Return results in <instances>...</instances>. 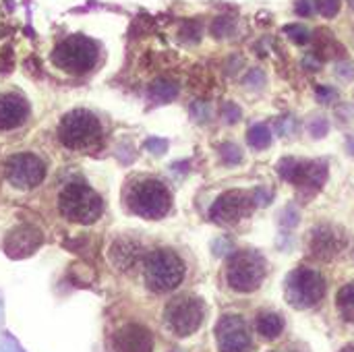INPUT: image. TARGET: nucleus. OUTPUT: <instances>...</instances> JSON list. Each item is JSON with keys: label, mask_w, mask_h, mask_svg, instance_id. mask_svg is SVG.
I'll use <instances>...</instances> for the list:
<instances>
[{"label": "nucleus", "mask_w": 354, "mask_h": 352, "mask_svg": "<svg viewBox=\"0 0 354 352\" xmlns=\"http://www.w3.org/2000/svg\"><path fill=\"white\" fill-rule=\"evenodd\" d=\"M124 205L131 214L145 220H160L172 207V195L164 183L156 178H139L129 185L124 193Z\"/></svg>", "instance_id": "obj_1"}, {"label": "nucleus", "mask_w": 354, "mask_h": 352, "mask_svg": "<svg viewBox=\"0 0 354 352\" xmlns=\"http://www.w3.org/2000/svg\"><path fill=\"white\" fill-rule=\"evenodd\" d=\"M58 212L68 222L93 224L104 214V201L89 185L73 180L58 193Z\"/></svg>", "instance_id": "obj_2"}, {"label": "nucleus", "mask_w": 354, "mask_h": 352, "mask_svg": "<svg viewBox=\"0 0 354 352\" xmlns=\"http://www.w3.org/2000/svg\"><path fill=\"white\" fill-rule=\"evenodd\" d=\"M58 139L68 149H93L102 141V122L89 110H71L62 116L58 124Z\"/></svg>", "instance_id": "obj_3"}, {"label": "nucleus", "mask_w": 354, "mask_h": 352, "mask_svg": "<svg viewBox=\"0 0 354 352\" xmlns=\"http://www.w3.org/2000/svg\"><path fill=\"white\" fill-rule=\"evenodd\" d=\"M97 56H100V46L91 37L77 33L62 39L54 48L52 62L71 75H83L97 64Z\"/></svg>", "instance_id": "obj_4"}, {"label": "nucleus", "mask_w": 354, "mask_h": 352, "mask_svg": "<svg viewBox=\"0 0 354 352\" xmlns=\"http://www.w3.org/2000/svg\"><path fill=\"white\" fill-rule=\"evenodd\" d=\"M185 278L183 259L170 249L151 251L145 257V284L151 293H170Z\"/></svg>", "instance_id": "obj_5"}, {"label": "nucleus", "mask_w": 354, "mask_h": 352, "mask_svg": "<svg viewBox=\"0 0 354 352\" xmlns=\"http://www.w3.org/2000/svg\"><path fill=\"white\" fill-rule=\"evenodd\" d=\"M266 278V259L255 251H239L226 268V282L232 290L249 295L261 286Z\"/></svg>", "instance_id": "obj_6"}, {"label": "nucleus", "mask_w": 354, "mask_h": 352, "mask_svg": "<svg viewBox=\"0 0 354 352\" xmlns=\"http://www.w3.org/2000/svg\"><path fill=\"white\" fill-rule=\"evenodd\" d=\"M278 174L284 180L292 183L307 197H313L317 191H322V187L328 180V164L317 162V160L303 162L295 158H284L278 162Z\"/></svg>", "instance_id": "obj_7"}, {"label": "nucleus", "mask_w": 354, "mask_h": 352, "mask_svg": "<svg viewBox=\"0 0 354 352\" xmlns=\"http://www.w3.org/2000/svg\"><path fill=\"white\" fill-rule=\"evenodd\" d=\"M326 293V280L319 272L299 268L286 278V301L297 309L315 307Z\"/></svg>", "instance_id": "obj_8"}, {"label": "nucleus", "mask_w": 354, "mask_h": 352, "mask_svg": "<svg viewBox=\"0 0 354 352\" xmlns=\"http://www.w3.org/2000/svg\"><path fill=\"white\" fill-rule=\"evenodd\" d=\"M205 317V305L201 299L185 295L176 297L166 307V326L176 336H191L199 330L201 322Z\"/></svg>", "instance_id": "obj_9"}, {"label": "nucleus", "mask_w": 354, "mask_h": 352, "mask_svg": "<svg viewBox=\"0 0 354 352\" xmlns=\"http://www.w3.org/2000/svg\"><path fill=\"white\" fill-rule=\"evenodd\" d=\"M46 162L35 154H15L4 164V178L21 191H31L46 178Z\"/></svg>", "instance_id": "obj_10"}, {"label": "nucleus", "mask_w": 354, "mask_h": 352, "mask_svg": "<svg viewBox=\"0 0 354 352\" xmlns=\"http://www.w3.org/2000/svg\"><path fill=\"white\" fill-rule=\"evenodd\" d=\"M255 207V201H253V193L249 191H226L224 195H220L212 210H209V218L216 222V224H236L241 222L245 216L251 214V210Z\"/></svg>", "instance_id": "obj_11"}, {"label": "nucleus", "mask_w": 354, "mask_h": 352, "mask_svg": "<svg viewBox=\"0 0 354 352\" xmlns=\"http://www.w3.org/2000/svg\"><path fill=\"white\" fill-rule=\"evenodd\" d=\"M216 338L220 352H247L251 346V336L249 330L239 315H224L218 322L216 328Z\"/></svg>", "instance_id": "obj_12"}, {"label": "nucleus", "mask_w": 354, "mask_h": 352, "mask_svg": "<svg viewBox=\"0 0 354 352\" xmlns=\"http://www.w3.org/2000/svg\"><path fill=\"white\" fill-rule=\"evenodd\" d=\"M44 245V234L31 224H21L12 228L4 239V253L10 259H25L33 255Z\"/></svg>", "instance_id": "obj_13"}, {"label": "nucleus", "mask_w": 354, "mask_h": 352, "mask_svg": "<svg viewBox=\"0 0 354 352\" xmlns=\"http://www.w3.org/2000/svg\"><path fill=\"white\" fill-rule=\"evenodd\" d=\"M344 247H346V234L342 228H338L334 224H322L311 232L309 249H311L313 257H317V259L330 261L336 255H340Z\"/></svg>", "instance_id": "obj_14"}, {"label": "nucleus", "mask_w": 354, "mask_h": 352, "mask_svg": "<svg viewBox=\"0 0 354 352\" xmlns=\"http://www.w3.org/2000/svg\"><path fill=\"white\" fill-rule=\"evenodd\" d=\"M29 102L15 91L0 93V131H12L27 122L29 118Z\"/></svg>", "instance_id": "obj_15"}, {"label": "nucleus", "mask_w": 354, "mask_h": 352, "mask_svg": "<svg viewBox=\"0 0 354 352\" xmlns=\"http://www.w3.org/2000/svg\"><path fill=\"white\" fill-rule=\"evenodd\" d=\"M114 349L118 352H151L153 336L141 324H127L114 334Z\"/></svg>", "instance_id": "obj_16"}, {"label": "nucleus", "mask_w": 354, "mask_h": 352, "mask_svg": "<svg viewBox=\"0 0 354 352\" xmlns=\"http://www.w3.org/2000/svg\"><path fill=\"white\" fill-rule=\"evenodd\" d=\"M141 253H143V249L135 239L118 237L116 241H112V245L108 249V259L116 270L127 272L141 259Z\"/></svg>", "instance_id": "obj_17"}, {"label": "nucleus", "mask_w": 354, "mask_h": 352, "mask_svg": "<svg viewBox=\"0 0 354 352\" xmlns=\"http://www.w3.org/2000/svg\"><path fill=\"white\" fill-rule=\"evenodd\" d=\"M255 330H257L263 338L274 340V338H278V336L282 334L284 322H282V317H280L278 313H274V311H263V313H259L257 319H255Z\"/></svg>", "instance_id": "obj_18"}, {"label": "nucleus", "mask_w": 354, "mask_h": 352, "mask_svg": "<svg viewBox=\"0 0 354 352\" xmlns=\"http://www.w3.org/2000/svg\"><path fill=\"white\" fill-rule=\"evenodd\" d=\"M178 95V85L170 79H156L149 85V100L156 104H168Z\"/></svg>", "instance_id": "obj_19"}, {"label": "nucleus", "mask_w": 354, "mask_h": 352, "mask_svg": "<svg viewBox=\"0 0 354 352\" xmlns=\"http://www.w3.org/2000/svg\"><path fill=\"white\" fill-rule=\"evenodd\" d=\"M315 41H317L315 52H317V56H322V58H332V56H338V54L344 52V48L332 37L330 31H317Z\"/></svg>", "instance_id": "obj_20"}, {"label": "nucleus", "mask_w": 354, "mask_h": 352, "mask_svg": "<svg viewBox=\"0 0 354 352\" xmlns=\"http://www.w3.org/2000/svg\"><path fill=\"white\" fill-rule=\"evenodd\" d=\"M247 141L253 149L261 151V149H268L272 145V131L268 129V124L263 122H257L249 129L247 133Z\"/></svg>", "instance_id": "obj_21"}, {"label": "nucleus", "mask_w": 354, "mask_h": 352, "mask_svg": "<svg viewBox=\"0 0 354 352\" xmlns=\"http://www.w3.org/2000/svg\"><path fill=\"white\" fill-rule=\"evenodd\" d=\"M336 307L346 322H354V282H348L340 288L336 297Z\"/></svg>", "instance_id": "obj_22"}, {"label": "nucleus", "mask_w": 354, "mask_h": 352, "mask_svg": "<svg viewBox=\"0 0 354 352\" xmlns=\"http://www.w3.org/2000/svg\"><path fill=\"white\" fill-rule=\"evenodd\" d=\"M220 158L226 166H236L243 162V149L236 143H222L220 145Z\"/></svg>", "instance_id": "obj_23"}, {"label": "nucleus", "mask_w": 354, "mask_h": 352, "mask_svg": "<svg viewBox=\"0 0 354 352\" xmlns=\"http://www.w3.org/2000/svg\"><path fill=\"white\" fill-rule=\"evenodd\" d=\"M284 33H286L295 44H299V46H303V44H307V41L311 39V31H309L305 25H301V23H290V25H286V27H284Z\"/></svg>", "instance_id": "obj_24"}, {"label": "nucleus", "mask_w": 354, "mask_h": 352, "mask_svg": "<svg viewBox=\"0 0 354 352\" xmlns=\"http://www.w3.org/2000/svg\"><path fill=\"white\" fill-rule=\"evenodd\" d=\"M234 31V21L230 17H218L214 23H212V33L214 37H228L230 33Z\"/></svg>", "instance_id": "obj_25"}, {"label": "nucleus", "mask_w": 354, "mask_h": 352, "mask_svg": "<svg viewBox=\"0 0 354 352\" xmlns=\"http://www.w3.org/2000/svg\"><path fill=\"white\" fill-rule=\"evenodd\" d=\"M180 37L189 44H197L201 39V25L197 21H187L183 27H180Z\"/></svg>", "instance_id": "obj_26"}, {"label": "nucleus", "mask_w": 354, "mask_h": 352, "mask_svg": "<svg viewBox=\"0 0 354 352\" xmlns=\"http://www.w3.org/2000/svg\"><path fill=\"white\" fill-rule=\"evenodd\" d=\"M220 116H222V120H224V122L234 124V122H239V120H241L243 110H241L234 102H224V104L220 106Z\"/></svg>", "instance_id": "obj_27"}, {"label": "nucleus", "mask_w": 354, "mask_h": 352, "mask_svg": "<svg viewBox=\"0 0 354 352\" xmlns=\"http://www.w3.org/2000/svg\"><path fill=\"white\" fill-rule=\"evenodd\" d=\"M315 8L319 15H324L326 19H332L340 12L342 8V0H317L315 2Z\"/></svg>", "instance_id": "obj_28"}, {"label": "nucleus", "mask_w": 354, "mask_h": 352, "mask_svg": "<svg viewBox=\"0 0 354 352\" xmlns=\"http://www.w3.org/2000/svg\"><path fill=\"white\" fill-rule=\"evenodd\" d=\"M247 87H263L266 85V75H263V71H259V68H253V71H249V75L245 77V81H243Z\"/></svg>", "instance_id": "obj_29"}, {"label": "nucleus", "mask_w": 354, "mask_h": 352, "mask_svg": "<svg viewBox=\"0 0 354 352\" xmlns=\"http://www.w3.org/2000/svg\"><path fill=\"white\" fill-rule=\"evenodd\" d=\"M328 131H330V122H328L326 118H315V120L309 124V133H311L315 139L326 137V135H328Z\"/></svg>", "instance_id": "obj_30"}, {"label": "nucleus", "mask_w": 354, "mask_h": 352, "mask_svg": "<svg viewBox=\"0 0 354 352\" xmlns=\"http://www.w3.org/2000/svg\"><path fill=\"white\" fill-rule=\"evenodd\" d=\"M145 147L151 151V154H158V156H162L166 149H168V141H164V139H156V137H151V139H147L145 141Z\"/></svg>", "instance_id": "obj_31"}, {"label": "nucleus", "mask_w": 354, "mask_h": 352, "mask_svg": "<svg viewBox=\"0 0 354 352\" xmlns=\"http://www.w3.org/2000/svg\"><path fill=\"white\" fill-rule=\"evenodd\" d=\"M253 201H255V205H268L272 201V193L268 189L259 187V189L253 191Z\"/></svg>", "instance_id": "obj_32"}, {"label": "nucleus", "mask_w": 354, "mask_h": 352, "mask_svg": "<svg viewBox=\"0 0 354 352\" xmlns=\"http://www.w3.org/2000/svg\"><path fill=\"white\" fill-rule=\"evenodd\" d=\"M15 64V58L10 56V48L6 46L2 52H0V68L6 73V71H10V66Z\"/></svg>", "instance_id": "obj_33"}, {"label": "nucleus", "mask_w": 354, "mask_h": 352, "mask_svg": "<svg viewBox=\"0 0 354 352\" xmlns=\"http://www.w3.org/2000/svg\"><path fill=\"white\" fill-rule=\"evenodd\" d=\"M334 98H336V91H334V89H330V87H322V89H317V100H319V102L330 104Z\"/></svg>", "instance_id": "obj_34"}, {"label": "nucleus", "mask_w": 354, "mask_h": 352, "mask_svg": "<svg viewBox=\"0 0 354 352\" xmlns=\"http://www.w3.org/2000/svg\"><path fill=\"white\" fill-rule=\"evenodd\" d=\"M295 10H297L299 17H309L311 15V0H299Z\"/></svg>", "instance_id": "obj_35"}, {"label": "nucleus", "mask_w": 354, "mask_h": 352, "mask_svg": "<svg viewBox=\"0 0 354 352\" xmlns=\"http://www.w3.org/2000/svg\"><path fill=\"white\" fill-rule=\"evenodd\" d=\"M340 352H354V344H351V346H346V349H342Z\"/></svg>", "instance_id": "obj_36"}, {"label": "nucleus", "mask_w": 354, "mask_h": 352, "mask_svg": "<svg viewBox=\"0 0 354 352\" xmlns=\"http://www.w3.org/2000/svg\"><path fill=\"white\" fill-rule=\"evenodd\" d=\"M353 259H354V251H353Z\"/></svg>", "instance_id": "obj_37"}, {"label": "nucleus", "mask_w": 354, "mask_h": 352, "mask_svg": "<svg viewBox=\"0 0 354 352\" xmlns=\"http://www.w3.org/2000/svg\"><path fill=\"white\" fill-rule=\"evenodd\" d=\"M353 4H354V0H353Z\"/></svg>", "instance_id": "obj_38"}]
</instances>
